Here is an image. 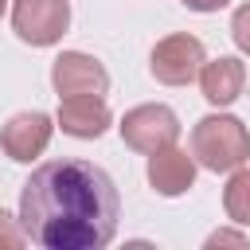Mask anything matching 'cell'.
Instances as JSON below:
<instances>
[{
    "label": "cell",
    "mask_w": 250,
    "mask_h": 250,
    "mask_svg": "<svg viewBox=\"0 0 250 250\" xmlns=\"http://www.w3.org/2000/svg\"><path fill=\"white\" fill-rule=\"evenodd\" d=\"M121 199L105 168L90 160H47L20 191V223L47 250H102L113 242Z\"/></svg>",
    "instance_id": "6da1fadb"
},
{
    "label": "cell",
    "mask_w": 250,
    "mask_h": 250,
    "mask_svg": "<svg viewBox=\"0 0 250 250\" xmlns=\"http://www.w3.org/2000/svg\"><path fill=\"white\" fill-rule=\"evenodd\" d=\"M191 156L207 172H234L250 160V133L230 113H211L191 129Z\"/></svg>",
    "instance_id": "7a4b0ae2"
},
{
    "label": "cell",
    "mask_w": 250,
    "mask_h": 250,
    "mask_svg": "<svg viewBox=\"0 0 250 250\" xmlns=\"http://www.w3.org/2000/svg\"><path fill=\"white\" fill-rule=\"evenodd\" d=\"M203 62H207V51H203V43H199L195 35H188V31L164 35V39L152 47V55H148V70H152V78L164 82V86H188V82H195Z\"/></svg>",
    "instance_id": "3957f363"
},
{
    "label": "cell",
    "mask_w": 250,
    "mask_h": 250,
    "mask_svg": "<svg viewBox=\"0 0 250 250\" xmlns=\"http://www.w3.org/2000/svg\"><path fill=\"white\" fill-rule=\"evenodd\" d=\"M70 27V0H12V31L31 47H51Z\"/></svg>",
    "instance_id": "277c9868"
},
{
    "label": "cell",
    "mask_w": 250,
    "mask_h": 250,
    "mask_svg": "<svg viewBox=\"0 0 250 250\" xmlns=\"http://www.w3.org/2000/svg\"><path fill=\"white\" fill-rule=\"evenodd\" d=\"M121 141L129 145V148H137V152H156V148H164V145H176V137H180V117L168 109V105H160V102H145V105H133L125 117H121Z\"/></svg>",
    "instance_id": "5b68a950"
},
{
    "label": "cell",
    "mask_w": 250,
    "mask_h": 250,
    "mask_svg": "<svg viewBox=\"0 0 250 250\" xmlns=\"http://www.w3.org/2000/svg\"><path fill=\"white\" fill-rule=\"evenodd\" d=\"M51 86L59 98H78V94H98L105 98L109 90V70L86 55V51H62L55 62H51Z\"/></svg>",
    "instance_id": "8992f818"
},
{
    "label": "cell",
    "mask_w": 250,
    "mask_h": 250,
    "mask_svg": "<svg viewBox=\"0 0 250 250\" xmlns=\"http://www.w3.org/2000/svg\"><path fill=\"white\" fill-rule=\"evenodd\" d=\"M51 133H55L51 117L39 113V109H27V113L8 117V125L0 129V148L8 152V160H16V164H31L35 156L47 152Z\"/></svg>",
    "instance_id": "52a82bcc"
},
{
    "label": "cell",
    "mask_w": 250,
    "mask_h": 250,
    "mask_svg": "<svg viewBox=\"0 0 250 250\" xmlns=\"http://www.w3.org/2000/svg\"><path fill=\"white\" fill-rule=\"evenodd\" d=\"M148 184L156 195L176 199L195 184V156H188L176 145H164L156 152H148Z\"/></svg>",
    "instance_id": "ba28073f"
},
{
    "label": "cell",
    "mask_w": 250,
    "mask_h": 250,
    "mask_svg": "<svg viewBox=\"0 0 250 250\" xmlns=\"http://www.w3.org/2000/svg\"><path fill=\"white\" fill-rule=\"evenodd\" d=\"M113 113L105 105V98L98 94H78V98H59V125L66 137H78V141H94L109 129Z\"/></svg>",
    "instance_id": "9c48e42d"
},
{
    "label": "cell",
    "mask_w": 250,
    "mask_h": 250,
    "mask_svg": "<svg viewBox=\"0 0 250 250\" xmlns=\"http://www.w3.org/2000/svg\"><path fill=\"white\" fill-rule=\"evenodd\" d=\"M242 86H246V66H242V59H234V55H219V59H211V62L199 66V90H203V98H207L211 105H219V109L230 105V102H238Z\"/></svg>",
    "instance_id": "30bf717a"
},
{
    "label": "cell",
    "mask_w": 250,
    "mask_h": 250,
    "mask_svg": "<svg viewBox=\"0 0 250 250\" xmlns=\"http://www.w3.org/2000/svg\"><path fill=\"white\" fill-rule=\"evenodd\" d=\"M223 211H227L230 223L250 227V168L238 164V168L230 172V180H227V188H223Z\"/></svg>",
    "instance_id": "8fae6325"
},
{
    "label": "cell",
    "mask_w": 250,
    "mask_h": 250,
    "mask_svg": "<svg viewBox=\"0 0 250 250\" xmlns=\"http://www.w3.org/2000/svg\"><path fill=\"white\" fill-rule=\"evenodd\" d=\"M230 39H234V47L242 55H250V0L242 8H234V16H230Z\"/></svg>",
    "instance_id": "7c38bea8"
},
{
    "label": "cell",
    "mask_w": 250,
    "mask_h": 250,
    "mask_svg": "<svg viewBox=\"0 0 250 250\" xmlns=\"http://www.w3.org/2000/svg\"><path fill=\"white\" fill-rule=\"evenodd\" d=\"M27 242V230H23V223H16L4 207H0V246H8V250H16V246H23Z\"/></svg>",
    "instance_id": "4fadbf2b"
},
{
    "label": "cell",
    "mask_w": 250,
    "mask_h": 250,
    "mask_svg": "<svg viewBox=\"0 0 250 250\" xmlns=\"http://www.w3.org/2000/svg\"><path fill=\"white\" fill-rule=\"evenodd\" d=\"M227 242L242 246V242H246V234H238V230H215V234L207 238V246H227Z\"/></svg>",
    "instance_id": "5bb4252c"
},
{
    "label": "cell",
    "mask_w": 250,
    "mask_h": 250,
    "mask_svg": "<svg viewBox=\"0 0 250 250\" xmlns=\"http://www.w3.org/2000/svg\"><path fill=\"white\" fill-rule=\"evenodd\" d=\"M184 8H191V12H219V8H227L230 0H180Z\"/></svg>",
    "instance_id": "9a60e30c"
},
{
    "label": "cell",
    "mask_w": 250,
    "mask_h": 250,
    "mask_svg": "<svg viewBox=\"0 0 250 250\" xmlns=\"http://www.w3.org/2000/svg\"><path fill=\"white\" fill-rule=\"evenodd\" d=\"M4 8H8V0H0V16H4Z\"/></svg>",
    "instance_id": "2e32d148"
}]
</instances>
